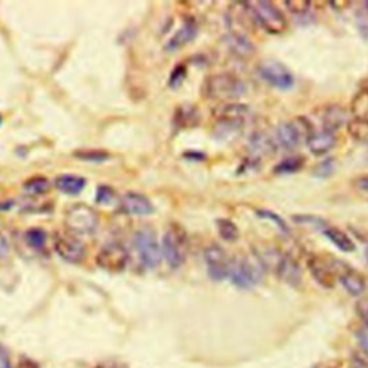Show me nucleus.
Returning a JSON list of instances; mask_svg holds the SVG:
<instances>
[{"instance_id": "obj_32", "label": "nucleus", "mask_w": 368, "mask_h": 368, "mask_svg": "<svg viewBox=\"0 0 368 368\" xmlns=\"http://www.w3.org/2000/svg\"><path fill=\"white\" fill-rule=\"evenodd\" d=\"M304 157H289V159L280 162L276 167H275V171L276 173H280V174H291V173H295L296 170H300L302 166H304Z\"/></svg>"}, {"instance_id": "obj_5", "label": "nucleus", "mask_w": 368, "mask_h": 368, "mask_svg": "<svg viewBox=\"0 0 368 368\" xmlns=\"http://www.w3.org/2000/svg\"><path fill=\"white\" fill-rule=\"evenodd\" d=\"M264 267L260 265V262L253 253L239 255L231 260L229 278L239 288H251L259 284L264 278Z\"/></svg>"}, {"instance_id": "obj_41", "label": "nucleus", "mask_w": 368, "mask_h": 368, "mask_svg": "<svg viewBox=\"0 0 368 368\" xmlns=\"http://www.w3.org/2000/svg\"><path fill=\"white\" fill-rule=\"evenodd\" d=\"M367 260H368V248H367Z\"/></svg>"}, {"instance_id": "obj_1", "label": "nucleus", "mask_w": 368, "mask_h": 368, "mask_svg": "<svg viewBox=\"0 0 368 368\" xmlns=\"http://www.w3.org/2000/svg\"><path fill=\"white\" fill-rule=\"evenodd\" d=\"M246 84L233 72H217L209 75L203 85L202 94L206 99L219 102H233L246 93Z\"/></svg>"}, {"instance_id": "obj_35", "label": "nucleus", "mask_w": 368, "mask_h": 368, "mask_svg": "<svg viewBox=\"0 0 368 368\" xmlns=\"http://www.w3.org/2000/svg\"><path fill=\"white\" fill-rule=\"evenodd\" d=\"M114 197H115V191L110 186L102 184L97 188V203L107 204V203H111Z\"/></svg>"}, {"instance_id": "obj_38", "label": "nucleus", "mask_w": 368, "mask_h": 368, "mask_svg": "<svg viewBox=\"0 0 368 368\" xmlns=\"http://www.w3.org/2000/svg\"><path fill=\"white\" fill-rule=\"evenodd\" d=\"M0 368H12L9 353L2 344H0Z\"/></svg>"}, {"instance_id": "obj_31", "label": "nucleus", "mask_w": 368, "mask_h": 368, "mask_svg": "<svg viewBox=\"0 0 368 368\" xmlns=\"http://www.w3.org/2000/svg\"><path fill=\"white\" fill-rule=\"evenodd\" d=\"M23 188L30 193V195H45V193L50 188V183L48 182V179L37 176V177H32L29 179L25 184Z\"/></svg>"}, {"instance_id": "obj_17", "label": "nucleus", "mask_w": 368, "mask_h": 368, "mask_svg": "<svg viewBox=\"0 0 368 368\" xmlns=\"http://www.w3.org/2000/svg\"><path fill=\"white\" fill-rule=\"evenodd\" d=\"M337 276L342 287L345 288V291L354 296H360L367 288L365 278L358 271L344 264V262L340 259L337 264Z\"/></svg>"}, {"instance_id": "obj_15", "label": "nucleus", "mask_w": 368, "mask_h": 368, "mask_svg": "<svg viewBox=\"0 0 368 368\" xmlns=\"http://www.w3.org/2000/svg\"><path fill=\"white\" fill-rule=\"evenodd\" d=\"M54 246L57 253L65 262H69V264H79L85 256L84 243L77 238V235H72L71 232L58 233Z\"/></svg>"}, {"instance_id": "obj_10", "label": "nucleus", "mask_w": 368, "mask_h": 368, "mask_svg": "<svg viewBox=\"0 0 368 368\" xmlns=\"http://www.w3.org/2000/svg\"><path fill=\"white\" fill-rule=\"evenodd\" d=\"M130 259L127 248L121 242H108L99 249L97 253L95 262L97 265L108 272H121L124 271Z\"/></svg>"}, {"instance_id": "obj_33", "label": "nucleus", "mask_w": 368, "mask_h": 368, "mask_svg": "<svg viewBox=\"0 0 368 368\" xmlns=\"http://www.w3.org/2000/svg\"><path fill=\"white\" fill-rule=\"evenodd\" d=\"M256 213H258L260 217H264V219H267V220H271L273 224H276V227H278V229H279L280 232H284V233H288V232H289L288 224L285 223V220H284L282 217H280V216H278L276 213H273L272 210H268V209H259Z\"/></svg>"}, {"instance_id": "obj_4", "label": "nucleus", "mask_w": 368, "mask_h": 368, "mask_svg": "<svg viewBox=\"0 0 368 368\" xmlns=\"http://www.w3.org/2000/svg\"><path fill=\"white\" fill-rule=\"evenodd\" d=\"M253 23L271 35H282L288 29L287 16L272 2H246Z\"/></svg>"}, {"instance_id": "obj_34", "label": "nucleus", "mask_w": 368, "mask_h": 368, "mask_svg": "<svg viewBox=\"0 0 368 368\" xmlns=\"http://www.w3.org/2000/svg\"><path fill=\"white\" fill-rule=\"evenodd\" d=\"M285 8L288 9V12L298 16L308 13L311 9V3L307 2V0H289V2H285Z\"/></svg>"}, {"instance_id": "obj_26", "label": "nucleus", "mask_w": 368, "mask_h": 368, "mask_svg": "<svg viewBox=\"0 0 368 368\" xmlns=\"http://www.w3.org/2000/svg\"><path fill=\"white\" fill-rule=\"evenodd\" d=\"M348 134L351 135L356 142L368 144V121L367 119H356L351 118L347 126Z\"/></svg>"}, {"instance_id": "obj_23", "label": "nucleus", "mask_w": 368, "mask_h": 368, "mask_svg": "<svg viewBox=\"0 0 368 368\" xmlns=\"http://www.w3.org/2000/svg\"><path fill=\"white\" fill-rule=\"evenodd\" d=\"M86 184V180L79 176H72V174H62L55 179L54 186L65 195H79Z\"/></svg>"}, {"instance_id": "obj_27", "label": "nucleus", "mask_w": 368, "mask_h": 368, "mask_svg": "<svg viewBox=\"0 0 368 368\" xmlns=\"http://www.w3.org/2000/svg\"><path fill=\"white\" fill-rule=\"evenodd\" d=\"M216 226H217L219 235H220V238L223 240L235 242L239 238V229H238V226L232 220H229V219H219L216 222Z\"/></svg>"}, {"instance_id": "obj_29", "label": "nucleus", "mask_w": 368, "mask_h": 368, "mask_svg": "<svg viewBox=\"0 0 368 368\" xmlns=\"http://www.w3.org/2000/svg\"><path fill=\"white\" fill-rule=\"evenodd\" d=\"M46 232L41 227H32L25 235L28 244L33 249H42L46 243Z\"/></svg>"}, {"instance_id": "obj_16", "label": "nucleus", "mask_w": 368, "mask_h": 368, "mask_svg": "<svg viewBox=\"0 0 368 368\" xmlns=\"http://www.w3.org/2000/svg\"><path fill=\"white\" fill-rule=\"evenodd\" d=\"M119 210L131 216H147L154 212V206L144 195L128 191L119 199Z\"/></svg>"}, {"instance_id": "obj_6", "label": "nucleus", "mask_w": 368, "mask_h": 368, "mask_svg": "<svg viewBox=\"0 0 368 368\" xmlns=\"http://www.w3.org/2000/svg\"><path fill=\"white\" fill-rule=\"evenodd\" d=\"M188 239L187 233L179 224H170L162 242V253L167 264L173 268H180L187 258Z\"/></svg>"}, {"instance_id": "obj_19", "label": "nucleus", "mask_w": 368, "mask_h": 368, "mask_svg": "<svg viewBox=\"0 0 368 368\" xmlns=\"http://www.w3.org/2000/svg\"><path fill=\"white\" fill-rule=\"evenodd\" d=\"M336 143H337V133L318 127L312 130L307 142V146L312 154L324 155L334 148Z\"/></svg>"}, {"instance_id": "obj_21", "label": "nucleus", "mask_w": 368, "mask_h": 368, "mask_svg": "<svg viewBox=\"0 0 368 368\" xmlns=\"http://www.w3.org/2000/svg\"><path fill=\"white\" fill-rule=\"evenodd\" d=\"M226 45L239 58H251L255 54V45L242 32L231 30L226 35Z\"/></svg>"}, {"instance_id": "obj_40", "label": "nucleus", "mask_w": 368, "mask_h": 368, "mask_svg": "<svg viewBox=\"0 0 368 368\" xmlns=\"http://www.w3.org/2000/svg\"><path fill=\"white\" fill-rule=\"evenodd\" d=\"M8 252V244L3 239H0V256H3Z\"/></svg>"}, {"instance_id": "obj_30", "label": "nucleus", "mask_w": 368, "mask_h": 368, "mask_svg": "<svg viewBox=\"0 0 368 368\" xmlns=\"http://www.w3.org/2000/svg\"><path fill=\"white\" fill-rule=\"evenodd\" d=\"M75 157L82 162L102 163L110 159V154L104 150H79L75 153Z\"/></svg>"}, {"instance_id": "obj_14", "label": "nucleus", "mask_w": 368, "mask_h": 368, "mask_svg": "<svg viewBox=\"0 0 368 368\" xmlns=\"http://www.w3.org/2000/svg\"><path fill=\"white\" fill-rule=\"evenodd\" d=\"M320 121V128L337 133L344 126H348L351 118H348V111L340 104H327L313 111Z\"/></svg>"}, {"instance_id": "obj_39", "label": "nucleus", "mask_w": 368, "mask_h": 368, "mask_svg": "<svg viewBox=\"0 0 368 368\" xmlns=\"http://www.w3.org/2000/svg\"><path fill=\"white\" fill-rule=\"evenodd\" d=\"M357 187L358 188H362V190H368V177H361L356 182Z\"/></svg>"}, {"instance_id": "obj_22", "label": "nucleus", "mask_w": 368, "mask_h": 368, "mask_svg": "<svg viewBox=\"0 0 368 368\" xmlns=\"http://www.w3.org/2000/svg\"><path fill=\"white\" fill-rule=\"evenodd\" d=\"M196 35H197V23L193 19H187L184 21L182 29L177 30L176 35H174V37L166 43V49L177 50L195 39Z\"/></svg>"}, {"instance_id": "obj_42", "label": "nucleus", "mask_w": 368, "mask_h": 368, "mask_svg": "<svg viewBox=\"0 0 368 368\" xmlns=\"http://www.w3.org/2000/svg\"><path fill=\"white\" fill-rule=\"evenodd\" d=\"M0 122H2V117H0Z\"/></svg>"}, {"instance_id": "obj_24", "label": "nucleus", "mask_w": 368, "mask_h": 368, "mask_svg": "<svg viewBox=\"0 0 368 368\" xmlns=\"http://www.w3.org/2000/svg\"><path fill=\"white\" fill-rule=\"evenodd\" d=\"M324 235L342 252H353L356 249V244L351 240V238H349L344 231L338 229V227L325 226Z\"/></svg>"}, {"instance_id": "obj_11", "label": "nucleus", "mask_w": 368, "mask_h": 368, "mask_svg": "<svg viewBox=\"0 0 368 368\" xmlns=\"http://www.w3.org/2000/svg\"><path fill=\"white\" fill-rule=\"evenodd\" d=\"M258 74L267 84L278 90H288L293 85V75L289 68L275 59L262 61L258 66Z\"/></svg>"}, {"instance_id": "obj_36", "label": "nucleus", "mask_w": 368, "mask_h": 368, "mask_svg": "<svg viewBox=\"0 0 368 368\" xmlns=\"http://www.w3.org/2000/svg\"><path fill=\"white\" fill-rule=\"evenodd\" d=\"M356 337L358 340V344L364 351V354L368 357V327L367 325L360 327L356 332Z\"/></svg>"}, {"instance_id": "obj_3", "label": "nucleus", "mask_w": 368, "mask_h": 368, "mask_svg": "<svg viewBox=\"0 0 368 368\" xmlns=\"http://www.w3.org/2000/svg\"><path fill=\"white\" fill-rule=\"evenodd\" d=\"M313 130L312 122L304 117L298 115L288 121L280 122L275 130V139L278 147H282L285 150H293L298 146L307 144L308 138Z\"/></svg>"}, {"instance_id": "obj_9", "label": "nucleus", "mask_w": 368, "mask_h": 368, "mask_svg": "<svg viewBox=\"0 0 368 368\" xmlns=\"http://www.w3.org/2000/svg\"><path fill=\"white\" fill-rule=\"evenodd\" d=\"M337 264L338 259L329 255L313 253L308 258V271L317 282L327 289L334 288L338 276H337Z\"/></svg>"}, {"instance_id": "obj_43", "label": "nucleus", "mask_w": 368, "mask_h": 368, "mask_svg": "<svg viewBox=\"0 0 368 368\" xmlns=\"http://www.w3.org/2000/svg\"><path fill=\"white\" fill-rule=\"evenodd\" d=\"M345 368H353V367H345Z\"/></svg>"}, {"instance_id": "obj_8", "label": "nucleus", "mask_w": 368, "mask_h": 368, "mask_svg": "<svg viewBox=\"0 0 368 368\" xmlns=\"http://www.w3.org/2000/svg\"><path fill=\"white\" fill-rule=\"evenodd\" d=\"M133 244L135 253L144 268H155L162 260V244L157 242L155 235L150 229H139L135 232Z\"/></svg>"}, {"instance_id": "obj_37", "label": "nucleus", "mask_w": 368, "mask_h": 368, "mask_svg": "<svg viewBox=\"0 0 368 368\" xmlns=\"http://www.w3.org/2000/svg\"><path fill=\"white\" fill-rule=\"evenodd\" d=\"M357 313L360 315V318L362 320L364 325L368 327V298H362L356 305Z\"/></svg>"}, {"instance_id": "obj_20", "label": "nucleus", "mask_w": 368, "mask_h": 368, "mask_svg": "<svg viewBox=\"0 0 368 368\" xmlns=\"http://www.w3.org/2000/svg\"><path fill=\"white\" fill-rule=\"evenodd\" d=\"M280 280H284L285 284L291 287H298L302 280V271L300 267V262L296 258L285 253L282 262L275 273Z\"/></svg>"}, {"instance_id": "obj_7", "label": "nucleus", "mask_w": 368, "mask_h": 368, "mask_svg": "<svg viewBox=\"0 0 368 368\" xmlns=\"http://www.w3.org/2000/svg\"><path fill=\"white\" fill-rule=\"evenodd\" d=\"M65 226L72 235H91L98 226V215L86 204H74L65 212Z\"/></svg>"}, {"instance_id": "obj_13", "label": "nucleus", "mask_w": 368, "mask_h": 368, "mask_svg": "<svg viewBox=\"0 0 368 368\" xmlns=\"http://www.w3.org/2000/svg\"><path fill=\"white\" fill-rule=\"evenodd\" d=\"M278 150L275 135L265 130H258L251 135L248 144V155L252 163H260L264 159L272 157Z\"/></svg>"}, {"instance_id": "obj_2", "label": "nucleus", "mask_w": 368, "mask_h": 368, "mask_svg": "<svg viewBox=\"0 0 368 368\" xmlns=\"http://www.w3.org/2000/svg\"><path fill=\"white\" fill-rule=\"evenodd\" d=\"M251 115L246 104L240 102H223L215 108L213 119L217 137H223L240 130Z\"/></svg>"}, {"instance_id": "obj_28", "label": "nucleus", "mask_w": 368, "mask_h": 368, "mask_svg": "<svg viewBox=\"0 0 368 368\" xmlns=\"http://www.w3.org/2000/svg\"><path fill=\"white\" fill-rule=\"evenodd\" d=\"M197 119H199V114L195 108H188V107H183L180 110H177V115L174 118V121L177 122L179 127H193L197 124Z\"/></svg>"}, {"instance_id": "obj_25", "label": "nucleus", "mask_w": 368, "mask_h": 368, "mask_svg": "<svg viewBox=\"0 0 368 368\" xmlns=\"http://www.w3.org/2000/svg\"><path fill=\"white\" fill-rule=\"evenodd\" d=\"M349 114L356 119L368 121V90H362L354 95L349 105Z\"/></svg>"}, {"instance_id": "obj_18", "label": "nucleus", "mask_w": 368, "mask_h": 368, "mask_svg": "<svg viewBox=\"0 0 368 368\" xmlns=\"http://www.w3.org/2000/svg\"><path fill=\"white\" fill-rule=\"evenodd\" d=\"M252 253L256 256V259L260 262V265L264 267L265 271H271L273 273H276L280 262H282L285 256V252L282 251V248H279L272 243L256 244Z\"/></svg>"}, {"instance_id": "obj_12", "label": "nucleus", "mask_w": 368, "mask_h": 368, "mask_svg": "<svg viewBox=\"0 0 368 368\" xmlns=\"http://www.w3.org/2000/svg\"><path fill=\"white\" fill-rule=\"evenodd\" d=\"M204 260L207 265L209 276L213 280H223L229 278L231 271V260L224 249L216 243L209 244L204 251Z\"/></svg>"}]
</instances>
